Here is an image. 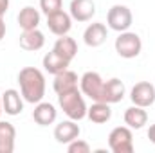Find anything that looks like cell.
I'll list each match as a JSON object with an SVG mask.
<instances>
[{
    "label": "cell",
    "mask_w": 155,
    "mask_h": 153,
    "mask_svg": "<svg viewBox=\"0 0 155 153\" xmlns=\"http://www.w3.org/2000/svg\"><path fill=\"white\" fill-rule=\"evenodd\" d=\"M18 85H20V94L24 101L36 105L45 96V76L40 69L35 67H24L18 72Z\"/></svg>",
    "instance_id": "obj_1"
},
{
    "label": "cell",
    "mask_w": 155,
    "mask_h": 153,
    "mask_svg": "<svg viewBox=\"0 0 155 153\" xmlns=\"http://www.w3.org/2000/svg\"><path fill=\"white\" fill-rule=\"evenodd\" d=\"M58 103H60V108L63 110V114L72 121H81L87 117L88 106H87L79 88H72L69 92L58 94Z\"/></svg>",
    "instance_id": "obj_2"
},
{
    "label": "cell",
    "mask_w": 155,
    "mask_h": 153,
    "mask_svg": "<svg viewBox=\"0 0 155 153\" xmlns=\"http://www.w3.org/2000/svg\"><path fill=\"white\" fill-rule=\"evenodd\" d=\"M116 52L124 58V60H132V58H137L143 50V41L139 38L137 33H130V31H123L119 33V36L116 38Z\"/></svg>",
    "instance_id": "obj_3"
},
{
    "label": "cell",
    "mask_w": 155,
    "mask_h": 153,
    "mask_svg": "<svg viewBox=\"0 0 155 153\" xmlns=\"http://www.w3.org/2000/svg\"><path fill=\"white\" fill-rule=\"evenodd\" d=\"M108 148L114 153H132L134 151V135L132 128L117 126L108 135Z\"/></svg>",
    "instance_id": "obj_4"
},
{
    "label": "cell",
    "mask_w": 155,
    "mask_h": 153,
    "mask_svg": "<svg viewBox=\"0 0 155 153\" xmlns=\"http://www.w3.org/2000/svg\"><path fill=\"white\" fill-rule=\"evenodd\" d=\"M132 22H134V15L132 11L126 7V5H121L116 4L108 9V15H107V24L112 31L117 33H123V31H128L132 27Z\"/></svg>",
    "instance_id": "obj_5"
},
{
    "label": "cell",
    "mask_w": 155,
    "mask_h": 153,
    "mask_svg": "<svg viewBox=\"0 0 155 153\" xmlns=\"http://www.w3.org/2000/svg\"><path fill=\"white\" fill-rule=\"evenodd\" d=\"M103 86H105V81L103 77L99 76L97 72H85L81 79H79V90L83 96L90 97L92 101H101L103 97Z\"/></svg>",
    "instance_id": "obj_6"
},
{
    "label": "cell",
    "mask_w": 155,
    "mask_h": 153,
    "mask_svg": "<svg viewBox=\"0 0 155 153\" xmlns=\"http://www.w3.org/2000/svg\"><path fill=\"white\" fill-rule=\"evenodd\" d=\"M130 99L135 106H143L148 108L155 103V86L150 81H139L134 85L132 92H130Z\"/></svg>",
    "instance_id": "obj_7"
},
{
    "label": "cell",
    "mask_w": 155,
    "mask_h": 153,
    "mask_svg": "<svg viewBox=\"0 0 155 153\" xmlns=\"http://www.w3.org/2000/svg\"><path fill=\"white\" fill-rule=\"evenodd\" d=\"M47 27L52 34L65 36V34H69V31L72 27V16L69 13H65L63 9H60L52 15H47Z\"/></svg>",
    "instance_id": "obj_8"
},
{
    "label": "cell",
    "mask_w": 155,
    "mask_h": 153,
    "mask_svg": "<svg viewBox=\"0 0 155 153\" xmlns=\"http://www.w3.org/2000/svg\"><path fill=\"white\" fill-rule=\"evenodd\" d=\"M69 15L76 22H88L96 15V4L94 0H72L69 7Z\"/></svg>",
    "instance_id": "obj_9"
},
{
    "label": "cell",
    "mask_w": 155,
    "mask_h": 153,
    "mask_svg": "<svg viewBox=\"0 0 155 153\" xmlns=\"http://www.w3.org/2000/svg\"><path fill=\"white\" fill-rule=\"evenodd\" d=\"M79 126H78L76 121H72V119H69V121H61L60 124H56V128H54V139H56V142H60V144H69V142H72L74 139L79 137Z\"/></svg>",
    "instance_id": "obj_10"
},
{
    "label": "cell",
    "mask_w": 155,
    "mask_h": 153,
    "mask_svg": "<svg viewBox=\"0 0 155 153\" xmlns=\"http://www.w3.org/2000/svg\"><path fill=\"white\" fill-rule=\"evenodd\" d=\"M2 108L7 115H20L24 110V97L18 90L15 88H7L2 94Z\"/></svg>",
    "instance_id": "obj_11"
},
{
    "label": "cell",
    "mask_w": 155,
    "mask_h": 153,
    "mask_svg": "<svg viewBox=\"0 0 155 153\" xmlns=\"http://www.w3.org/2000/svg\"><path fill=\"white\" fill-rule=\"evenodd\" d=\"M123 97H124V83L119 77H112V79L105 81L103 97H101L103 103L116 105V103H121L123 101Z\"/></svg>",
    "instance_id": "obj_12"
},
{
    "label": "cell",
    "mask_w": 155,
    "mask_h": 153,
    "mask_svg": "<svg viewBox=\"0 0 155 153\" xmlns=\"http://www.w3.org/2000/svg\"><path fill=\"white\" fill-rule=\"evenodd\" d=\"M58 117V110L52 103H45V101H40L36 103L35 110H33V119L38 126H49L56 121Z\"/></svg>",
    "instance_id": "obj_13"
},
{
    "label": "cell",
    "mask_w": 155,
    "mask_h": 153,
    "mask_svg": "<svg viewBox=\"0 0 155 153\" xmlns=\"http://www.w3.org/2000/svg\"><path fill=\"white\" fill-rule=\"evenodd\" d=\"M108 36V31H107V25L101 24V22H94L90 24L85 33H83V41L88 45V47H99L105 43V40Z\"/></svg>",
    "instance_id": "obj_14"
},
{
    "label": "cell",
    "mask_w": 155,
    "mask_h": 153,
    "mask_svg": "<svg viewBox=\"0 0 155 153\" xmlns=\"http://www.w3.org/2000/svg\"><path fill=\"white\" fill-rule=\"evenodd\" d=\"M20 47L27 52H36L45 45V36L40 29H31V31H24L22 36L18 40Z\"/></svg>",
    "instance_id": "obj_15"
},
{
    "label": "cell",
    "mask_w": 155,
    "mask_h": 153,
    "mask_svg": "<svg viewBox=\"0 0 155 153\" xmlns=\"http://www.w3.org/2000/svg\"><path fill=\"white\" fill-rule=\"evenodd\" d=\"M78 81H79V79H78L76 72L65 69L63 72H60V74L54 76L52 88H54L56 94H63V92H69V90H72V88H78Z\"/></svg>",
    "instance_id": "obj_16"
},
{
    "label": "cell",
    "mask_w": 155,
    "mask_h": 153,
    "mask_svg": "<svg viewBox=\"0 0 155 153\" xmlns=\"http://www.w3.org/2000/svg\"><path fill=\"white\" fill-rule=\"evenodd\" d=\"M52 50H54L56 54H60L63 60L72 61V60L76 58V54H78V43H76L74 38H71V36L65 34V36H60V38L56 40Z\"/></svg>",
    "instance_id": "obj_17"
},
{
    "label": "cell",
    "mask_w": 155,
    "mask_h": 153,
    "mask_svg": "<svg viewBox=\"0 0 155 153\" xmlns=\"http://www.w3.org/2000/svg\"><path fill=\"white\" fill-rule=\"evenodd\" d=\"M15 139H16L15 126L7 121H0V153L15 151Z\"/></svg>",
    "instance_id": "obj_18"
},
{
    "label": "cell",
    "mask_w": 155,
    "mask_h": 153,
    "mask_svg": "<svg viewBox=\"0 0 155 153\" xmlns=\"http://www.w3.org/2000/svg\"><path fill=\"white\" fill-rule=\"evenodd\" d=\"M148 122V114L143 106H130L124 112V124L132 130H141Z\"/></svg>",
    "instance_id": "obj_19"
},
{
    "label": "cell",
    "mask_w": 155,
    "mask_h": 153,
    "mask_svg": "<svg viewBox=\"0 0 155 153\" xmlns=\"http://www.w3.org/2000/svg\"><path fill=\"white\" fill-rule=\"evenodd\" d=\"M16 20H18V25L22 27V31L38 29V25H40V11L38 9H35L33 5H25L24 9H20Z\"/></svg>",
    "instance_id": "obj_20"
},
{
    "label": "cell",
    "mask_w": 155,
    "mask_h": 153,
    "mask_svg": "<svg viewBox=\"0 0 155 153\" xmlns=\"http://www.w3.org/2000/svg\"><path fill=\"white\" fill-rule=\"evenodd\" d=\"M41 63H43L45 72H49V74H52V76H56V74L63 72V70H65V69H69V65H71V61L63 60V58H61L60 54H56L54 50L47 52V54L43 56Z\"/></svg>",
    "instance_id": "obj_21"
},
{
    "label": "cell",
    "mask_w": 155,
    "mask_h": 153,
    "mask_svg": "<svg viewBox=\"0 0 155 153\" xmlns=\"http://www.w3.org/2000/svg\"><path fill=\"white\" fill-rule=\"evenodd\" d=\"M87 117H88L92 122H96V124L108 122L110 117H112L110 105H108V103H103V101H94L92 106L87 110Z\"/></svg>",
    "instance_id": "obj_22"
},
{
    "label": "cell",
    "mask_w": 155,
    "mask_h": 153,
    "mask_svg": "<svg viewBox=\"0 0 155 153\" xmlns=\"http://www.w3.org/2000/svg\"><path fill=\"white\" fill-rule=\"evenodd\" d=\"M40 9L47 15H52L60 9H63V0H40Z\"/></svg>",
    "instance_id": "obj_23"
},
{
    "label": "cell",
    "mask_w": 155,
    "mask_h": 153,
    "mask_svg": "<svg viewBox=\"0 0 155 153\" xmlns=\"http://www.w3.org/2000/svg\"><path fill=\"white\" fill-rule=\"evenodd\" d=\"M69 153H90V144L81 141V139H74L72 142L67 144Z\"/></svg>",
    "instance_id": "obj_24"
},
{
    "label": "cell",
    "mask_w": 155,
    "mask_h": 153,
    "mask_svg": "<svg viewBox=\"0 0 155 153\" xmlns=\"http://www.w3.org/2000/svg\"><path fill=\"white\" fill-rule=\"evenodd\" d=\"M9 9V0H0V16H4Z\"/></svg>",
    "instance_id": "obj_25"
},
{
    "label": "cell",
    "mask_w": 155,
    "mask_h": 153,
    "mask_svg": "<svg viewBox=\"0 0 155 153\" xmlns=\"http://www.w3.org/2000/svg\"><path fill=\"white\" fill-rule=\"evenodd\" d=\"M5 36V22H4V16H0V41Z\"/></svg>",
    "instance_id": "obj_26"
},
{
    "label": "cell",
    "mask_w": 155,
    "mask_h": 153,
    "mask_svg": "<svg viewBox=\"0 0 155 153\" xmlns=\"http://www.w3.org/2000/svg\"><path fill=\"white\" fill-rule=\"evenodd\" d=\"M148 139H150V142L155 144V124H152L150 130H148Z\"/></svg>",
    "instance_id": "obj_27"
},
{
    "label": "cell",
    "mask_w": 155,
    "mask_h": 153,
    "mask_svg": "<svg viewBox=\"0 0 155 153\" xmlns=\"http://www.w3.org/2000/svg\"><path fill=\"white\" fill-rule=\"evenodd\" d=\"M2 112H4V108H2V96H0V115H2Z\"/></svg>",
    "instance_id": "obj_28"
}]
</instances>
